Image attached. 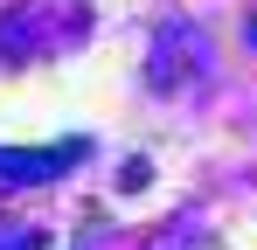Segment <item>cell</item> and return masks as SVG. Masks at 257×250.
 Segmentation results:
<instances>
[{"label": "cell", "instance_id": "3", "mask_svg": "<svg viewBox=\"0 0 257 250\" xmlns=\"http://www.w3.org/2000/svg\"><path fill=\"white\" fill-rule=\"evenodd\" d=\"M250 42H257V28H250Z\"/></svg>", "mask_w": 257, "mask_h": 250}, {"label": "cell", "instance_id": "1", "mask_svg": "<svg viewBox=\"0 0 257 250\" xmlns=\"http://www.w3.org/2000/svg\"><path fill=\"white\" fill-rule=\"evenodd\" d=\"M153 250H195V229H188V222H174V229H167Z\"/></svg>", "mask_w": 257, "mask_h": 250}, {"label": "cell", "instance_id": "2", "mask_svg": "<svg viewBox=\"0 0 257 250\" xmlns=\"http://www.w3.org/2000/svg\"><path fill=\"white\" fill-rule=\"evenodd\" d=\"M0 250H42V236L28 229V236H0Z\"/></svg>", "mask_w": 257, "mask_h": 250}]
</instances>
